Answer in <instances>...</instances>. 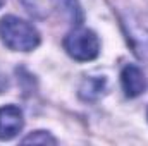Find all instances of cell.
Here are the masks:
<instances>
[{
    "label": "cell",
    "mask_w": 148,
    "mask_h": 146,
    "mask_svg": "<svg viewBox=\"0 0 148 146\" xmlns=\"http://www.w3.org/2000/svg\"><path fill=\"white\" fill-rule=\"evenodd\" d=\"M3 3H5V0H0V7H2V5H3Z\"/></svg>",
    "instance_id": "8"
},
{
    "label": "cell",
    "mask_w": 148,
    "mask_h": 146,
    "mask_svg": "<svg viewBox=\"0 0 148 146\" xmlns=\"http://www.w3.org/2000/svg\"><path fill=\"white\" fill-rule=\"evenodd\" d=\"M64 48L74 60L88 62L98 57L100 53V41L98 36L86 28H76L64 38Z\"/></svg>",
    "instance_id": "2"
},
{
    "label": "cell",
    "mask_w": 148,
    "mask_h": 146,
    "mask_svg": "<svg viewBox=\"0 0 148 146\" xmlns=\"http://www.w3.org/2000/svg\"><path fill=\"white\" fill-rule=\"evenodd\" d=\"M24 126L23 112L16 105H5L0 108V139H12L21 132Z\"/></svg>",
    "instance_id": "3"
},
{
    "label": "cell",
    "mask_w": 148,
    "mask_h": 146,
    "mask_svg": "<svg viewBox=\"0 0 148 146\" xmlns=\"http://www.w3.org/2000/svg\"><path fill=\"white\" fill-rule=\"evenodd\" d=\"M23 143H41V145L52 143V145H55V139H53L48 132H45V131H36V132L26 136V138L23 139Z\"/></svg>",
    "instance_id": "6"
},
{
    "label": "cell",
    "mask_w": 148,
    "mask_h": 146,
    "mask_svg": "<svg viewBox=\"0 0 148 146\" xmlns=\"http://www.w3.org/2000/svg\"><path fill=\"white\" fill-rule=\"evenodd\" d=\"M7 84H9V83H7V77H5L3 74H0V93L7 89Z\"/></svg>",
    "instance_id": "7"
},
{
    "label": "cell",
    "mask_w": 148,
    "mask_h": 146,
    "mask_svg": "<svg viewBox=\"0 0 148 146\" xmlns=\"http://www.w3.org/2000/svg\"><path fill=\"white\" fill-rule=\"evenodd\" d=\"M0 40L14 52H31L40 45V33L28 21L5 16L0 19Z\"/></svg>",
    "instance_id": "1"
},
{
    "label": "cell",
    "mask_w": 148,
    "mask_h": 146,
    "mask_svg": "<svg viewBox=\"0 0 148 146\" xmlns=\"http://www.w3.org/2000/svg\"><path fill=\"white\" fill-rule=\"evenodd\" d=\"M121 83H122V89H124L126 96H129V98L140 96L147 88L145 76L141 72V69H138L136 65H126L122 69Z\"/></svg>",
    "instance_id": "4"
},
{
    "label": "cell",
    "mask_w": 148,
    "mask_h": 146,
    "mask_svg": "<svg viewBox=\"0 0 148 146\" xmlns=\"http://www.w3.org/2000/svg\"><path fill=\"white\" fill-rule=\"evenodd\" d=\"M103 88H105L103 77H88V79H84V83L79 88V96L83 100H88V102L97 100L103 93Z\"/></svg>",
    "instance_id": "5"
}]
</instances>
